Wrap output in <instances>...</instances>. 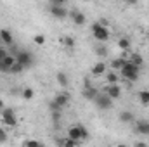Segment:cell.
Instances as JSON below:
<instances>
[{"instance_id":"1","label":"cell","mask_w":149,"mask_h":147,"mask_svg":"<svg viewBox=\"0 0 149 147\" xmlns=\"http://www.w3.org/2000/svg\"><path fill=\"white\" fill-rule=\"evenodd\" d=\"M139 73H141V68L135 66L134 62H130L128 59H127V62L123 64V68L120 69V74H121L125 80H128V81H137V80H139Z\"/></svg>"},{"instance_id":"2","label":"cell","mask_w":149,"mask_h":147,"mask_svg":"<svg viewBox=\"0 0 149 147\" xmlns=\"http://www.w3.org/2000/svg\"><path fill=\"white\" fill-rule=\"evenodd\" d=\"M68 137H71L76 142H83V140L88 139V132L83 125H73V126L68 128Z\"/></svg>"},{"instance_id":"3","label":"cell","mask_w":149,"mask_h":147,"mask_svg":"<svg viewBox=\"0 0 149 147\" xmlns=\"http://www.w3.org/2000/svg\"><path fill=\"white\" fill-rule=\"evenodd\" d=\"M0 119L5 126H16L17 125V116L12 107H3L0 109Z\"/></svg>"},{"instance_id":"4","label":"cell","mask_w":149,"mask_h":147,"mask_svg":"<svg viewBox=\"0 0 149 147\" xmlns=\"http://www.w3.org/2000/svg\"><path fill=\"white\" fill-rule=\"evenodd\" d=\"M92 37L95 38L97 42H108L109 40V30L97 21V23L92 24Z\"/></svg>"},{"instance_id":"5","label":"cell","mask_w":149,"mask_h":147,"mask_svg":"<svg viewBox=\"0 0 149 147\" xmlns=\"http://www.w3.org/2000/svg\"><path fill=\"white\" fill-rule=\"evenodd\" d=\"M94 102H95V106H97L99 109H102V111H108V109H111L113 107V99L106 94V92H104V94L99 92L97 97L94 99Z\"/></svg>"},{"instance_id":"6","label":"cell","mask_w":149,"mask_h":147,"mask_svg":"<svg viewBox=\"0 0 149 147\" xmlns=\"http://www.w3.org/2000/svg\"><path fill=\"white\" fill-rule=\"evenodd\" d=\"M16 61H17L19 64H23L24 69L30 68V66H33V55H31L28 50H17V52H16Z\"/></svg>"},{"instance_id":"7","label":"cell","mask_w":149,"mask_h":147,"mask_svg":"<svg viewBox=\"0 0 149 147\" xmlns=\"http://www.w3.org/2000/svg\"><path fill=\"white\" fill-rule=\"evenodd\" d=\"M49 12H50V16L56 17V19H66V16H68L66 5H50Z\"/></svg>"},{"instance_id":"8","label":"cell","mask_w":149,"mask_h":147,"mask_svg":"<svg viewBox=\"0 0 149 147\" xmlns=\"http://www.w3.org/2000/svg\"><path fill=\"white\" fill-rule=\"evenodd\" d=\"M16 64V55L12 54H7L2 61H0V71L2 73H10V68Z\"/></svg>"},{"instance_id":"9","label":"cell","mask_w":149,"mask_h":147,"mask_svg":"<svg viewBox=\"0 0 149 147\" xmlns=\"http://www.w3.org/2000/svg\"><path fill=\"white\" fill-rule=\"evenodd\" d=\"M104 92L111 97L113 101H116V99L121 97V87H120L118 83H108V87L104 88Z\"/></svg>"},{"instance_id":"10","label":"cell","mask_w":149,"mask_h":147,"mask_svg":"<svg viewBox=\"0 0 149 147\" xmlns=\"http://www.w3.org/2000/svg\"><path fill=\"white\" fill-rule=\"evenodd\" d=\"M118 119H120V123H123V125H132V123L135 121V114H134L132 111H121V112L118 114Z\"/></svg>"},{"instance_id":"11","label":"cell","mask_w":149,"mask_h":147,"mask_svg":"<svg viewBox=\"0 0 149 147\" xmlns=\"http://www.w3.org/2000/svg\"><path fill=\"white\" fill-rule=\"evenodd\" d=\"M135 132L141 135H149V121L148 119H137L135 121Z\"/></svg>"},{"instance_id":"12","label":"cell","mask_w":149,"mask_h":147,"mask_svg":"<svg viewBox=\"0 0 149 147\" xmlns=\"http://www.w3.org/2000/svg\"><path fill=\"white\" fill-rule=\"evenodd\" d=\"M97 94H99V90H97L95 87H92V85L83 87V92H81V95H83L87 101H94V99L97 97Z\"/></svg>"},{"instance_id":"13","label":"cell","mask_w":149,"mask_h":147,"mask_svg":"<svg viewBox=\"0 0 149 147\" xmlns=\"http://www.w3.org/2000/svg\"><path fill=\"white\" fill-rule=\"evenodd\" d=\"M54 102H56L59 107H66V106L70 104V95H68L66 92H61V94H57V95L54 97Z\"/></svg>"},{"instance_id":"14","label":"cell","mask_w":149,"mask_h":147,"mask_svg":"<svg viewBox=\"0 0 149 147\" xmlns=\"http://www.w3.org/2000/svg\"><path fill=\"white\" fill-rule=\"evenodd\" d=\"M106 69H108V66H106L102 61H99V62H95V64L92 66L90 73L94 74V76H102V74H106Z\"/></svg>"},{"instance_id":"15","label":"cell","mask_w":149,"mask_h":147,"mask_svg":"<svg viewBox=\"0 0 149 147\" xmlns=\"http://www.w3.org/2000/svg\"><path fill=\"white\" fill-rule=\"evenodd\" d=\"M0 42L5 45V47H9V45H12V42H14V38H12V33L9 31V30H0Z\"/></svg>"},{"instance_id":"16","label":"cell","mask_w":149,"mask_h":147,"mask_svg":"<svg viewBox=\"0 0 149 147\" xmlns=\"http://www.w3.org/2000/svg\"><path fill=\"white\" fill-rule=\"evenodd\" d=\"M71 19H73V23L76 24V26H83V24L87 23L85 14L80 12V10H73V12H71Z\"/></svg>"},{"instance_id":"17","label":"cell","mask_w":149,"mask_h":147,"mask_svg":"<svg viewBox=\"0 0 149 147\" xmlns=\"http://www.w3.org/2000/svg\"><path fill=\"white\" fill-rule=\"evenodd\" d=\"M59 43H61V45H64L68 50H73L74 45H76L74 38H73V37H70V35H66V37H61V38H59Z\"/></svg>"},{"instance_id":"18","label":"cell","mask_w":149,"mask_h":147,"mask_svg":"<svg viewBox=\"0 0 149 147\" xmlns=\"http://www.w3.org/2000/svg\"><path fill=\"white\" fill-rule=\"evenodd\" d=\"M128 61L130 62H134L135 66H139V68H142V64H144V57L141 55V54H137V52H132L130 54V57H128Z\"/></svg>"},{"instance_id":"19","label":"cell","mask_w":149,"mask_h":147,"mask_svg":"<svg viewBox=\"0 0 149 147\" xmlns=\"http://www.w3.org/2000/svg\"><path fill=\"white\" fill-rule=\"evenodd\" d=\"M130 47H132V43H130V40H128V38L121 37L120 40H118V49H120V50L128 52V50H130Z\"/></svg>"},{"instance_id":"20","label":"cell","mask_w":149,"mask_h":147,"mask_svg":"<svg viewBox=\"0 0 149 147\" xmlns=\"http://www.w3.org/2000/svg\"><path fill=\"white\" fill-rule=\"evenodd\" d=\"M57 144H59V146H64V147H74V146H78L80 142L73 140L71 137H66V139H59V140H57Z\"/></svg>"},{"instance_id":"21","label":"cell","mask_w":149,"mask_h":147,"mask_svg":"<svg viewBox=\"0 0 149 147\" xmlns=\"http://www.w3.org/2000/svg\"><path fill=\"white\" fill-rule=\"evenodd\" d=\"M127 62V59H123V57H118V59H113L111 62V68L114 69V71H120L121 68H123V64Z\"/></svg>"},{"instance_id":"22","label":"cell","mask_w":149,"mask_h":147,"mask_svg":"<svg viewBox=\"0 0 149 147\" xmlns=\"http://www.w3.org/2000/svg\"><path fill=\"white\" fill-rule=\"evenodd\" d=\"M56 80H57V83H59L63 88H66V87H68V83H70L66 73H57V74H56Z\"/></svg>"},{"instance_id":"23","label":"cell","mask_w":149,"mask_h":147,"mask_svg":"<svg viewBox=\"0 0 149 147\" xmlns=\"http://www.w3.org/2000/svg\"><path fill=\"white\" fill-rule=\"evenodd\" d=\"M139 102H141L142 106H149V90L139 92Z\"/></svg>"},{"instance_id":"24","label":"cell","mask_w":149,"mask_h":147,"mask_svg":"<svg viewBox=\"0 0 149 147\" xmlns=\"http://www.w3.org/2000/svg\"><path fill=\"white\" fill-rule=\"evenodd\" d=\"M21 95H23L24 101H31V99L35 97V92H33V88H24V90L21 92Z\"/></svg>"},{"instance_id":"25","label":"cell","mask_w":149,"mask_h":147,"mask_svg":"<svg viewBox=\"0 0 149 147\" xmlns=\"http://www.w3.org/2000/svg\"><path fill=\"white\" fill-rule=\"evenodd\" d=\"M106 80H108V83H118L120 81V78H118V73L113 69V71H109V73L106 74Z\"/></svg>"},{"instance_id":"26","label":"cell","mask_w":149,"mask_h":147,"mask_svg":"<svg viewBox=\"0 0 149 147\" xmlns=\"http://www.w3.org/2000/svg\"><path fill=\"white\" fill-rule=\"evenodd\" d=\"M23 69H24V66H23V64H19V62H17V61H16V64H14V66H12V68H10V73H12V74L23 73Z\"/></svg>"},{"instance_id":"27","label":"cell","mask_w":149,"mask_h":147,"mask_svg":"<svg viewBox=\"0 0 149 147\" xmlns=\"http://www.w3.org/2000/svg\"><path fill=\"white\" fill-rule=\"evenodd\" d=\"M95 54H97L99 57H106V55H108V49H106V47H97V49H95Z\"/></svg>"},{"instance_id":"28","label":"cell","mask_w":149,"mask_h":147,"mask_svg":"<svg viewBox=\"0 0 149 147\" xmlns=\"http://www.w3.org/2000/svg\"><path fill=\"white\" fill-rule=\"evenodd\" d=\"M33 42H35L37 45H43V43H45V37H43V35H35V37H33Z\"/></svg>"},{"instance_id":"29","label":"cell","mask_w":149,"mask_h":147,"mask_svg":"<svg viewBox=\"0 0 149 147\" xmlns=\"http://www.w3.org/2000/svg\"><path fill=\"white\" fill-rule=\"evenodd\" d=\"M23 146H26V147H37V146H42L38 140H24L23 142Z\"/></svg>"},{"instance_id":"30","label":"cell","mask_w":149,"mask_h":147,"mask_svg":"<svg viewBox=\"0 0 149 147\" xmlns=\"http://www.w3.org/2000/svg\"><path fill=\"white\" fill-rule=\"evenodd\" d=\"M49 109L50 111H63V107H59L54 101H50V104H49Z\"/></svg>"},{"instance_id":"31","label":"cell","mask_w":149,"mask_h":147,"mask_svg":"<svg viewBox=\"0 0 149 147\" xmlns=\"http://www.w3.org/2000/svg\"><path fill=\"white\" fill-rule=\"evenodd\" d=\"M3 142H7V133H5V130L0 128V144H3Z\"/></svg>"},{"instance_id":"32","label":"cell","mask_w":149,"mask_h":147,"mask_svg":"<svg viewBox=\"0 0 149 147\" xmlns=\"http://www.w3.org/2000/svg\"><path fill=\"white\" fill-rule=\"evenodd\" d=\"M50 5H66V0H49Z\"/></svg>"},{"instance_id":"33","label":"cell","mask_w":149,"mask_h":147,"mask_svg":"<svg viewBox=\"0 0 149 147\" xmlns=\"http://www.w3.org/2000/svg\"><path fill=\"white\" fill-rule=\"evenodd\" d=\"M7 54H9V52L5 50V45H3V47H0V59H3V57H5Z\"/></svg>"},{"instance_id":"34","label":"cell","mask_w":149,"mask_h":147,"mask_svg":"<svg viewBox=\"0 0 149 147\" xmlns=\"http://www.w3.org/2000/svg\"><path fill=\"white\" fill-rule=\"evenodd\" d=\"M99 23H101L102 26H106V28H108V24H109V21H108V19H99Z\"/></svg>"},{"instance_id":"35","label":"cell","mask_w":149,"mask_h":147,"mask_svg":"<svg viewBox=\"0 0 149 147\" xmlns=\"http://www.w3.org/2000/svg\"><path fill=\"white\" fill-rule=\"evenodd\" d=\"M88 85H92V83H90V80H88V76H87V78L83 80V87H88Z\"/></svg>"},{"instance_id":"36","label":"cell","mask_w":149,"mask_h":147,"mask_svg":"<svg viewBox=\"0 0 149 147\" xmlns=\"http://www.w3.org/2000/svg\"><path fill=\"white\" fill-rule=\"evenodd\" d=\"M127 5H137V0H125Z\"/></svg>"},{"instance_id":"37","label":"cell","mask_w":149,"mask_h":147,"mask_svg":"<svg viewBox=\"0 0 149 147\" xmlns=\"http://www.w3.org/2000/svg\"><path fill=\"white\" fill-rule=\"evenodd\" d=\"M0 109H3V101L0 99Z\"/></svg>"},{"instance_id":"38","label":"cell","mask_w":149,"mask_h":147,"mask_svg":"<svg viewBox=\"0 0 149 147\" xmlns=\"http://www.w3.org/2000/svg\"><path fill=\"white\" fill-rule=\"evenodd\" d=\"M148 35H149V26H148Z\"/></svg>"},{"instance_id":"39","label":"cell","mask_w":149,"mask_h":147,"mask_svg":"<svg viewBox=\"0 0 149 147\" xmlns=\"http://www.w3.org/2000/svg\"><path fill=\"white\" fill-rule=\"evenodd\" d=\"M83 2H88V0H83Z\"/></svg>"},{"instance_id":"40","label":"cell","mask_w":149,"mask_h":147,"mask_svg":"<svg viewBox=\"0 0 149 147\" xmlns=\"http://www.w3.org/2000/svg\"><path fill=\"white\" fill-rule=\"evenodd\" d=\"M0 61H2V59H0Z\"/></svg>"}]
</instances>
